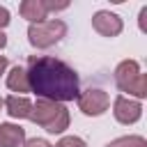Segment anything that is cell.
Instances as JSON below:
<instances>
[{
	"mask_svg": "<svg viewBox=\"0 0 147 147\" xmlns=\"http://www.w3.org/2000/svg\"><path fill=\"white\" fill-rule=\"evenodd\" d=\"M76 101H78V110H80L83 115H87V117H99V115H103V113L110 108V96H108V92H103V90H99V87H90V90L80 92Z\"/></svg>",
	"mask_w": 147,
	"mask_h": 147,
	"instance_id": "5b68a950",
	"label": "cell"
},
{
	"mask_svg": "<svg viewBox=\"0 0 147 147\" xmlns=\"http://www.w3.org/2000/svg\"><path fill=\"white\" fill-rule=\"evenodd\" d=\"M28 83L30 92H34L39 99L67 103L78 99V74L62 60L51 55H30L28 57Z\"/></svg>",
	"mask_w": 147,
	"mask_h": 147,
	"instance_id": "6da1fadb",
	"label": "cell"
},
{
	"mask_svg": "<svg viewBox=\"0 0 147 147\" xmlns=\"http://www.w3.org/2000/svg\"><path fill=\"white\" fill-rule=\"evenodd\" d=\"M0 110H2V99H0Z\"/></svg>",
	"mask_w": 147,
	"mask_h": 147,
	"instance_id": "ffe728a7",
	"label": "cell"
},
{
	"mask_svg": "<svg viewBox=\"0 0 147 147\" xmlns=\"http://www.w3.org/2000/svg\"><path fill=\"white\" fill-rule=\"evenodd\" d=\"M140 30H142V32H147V7H142V9H140Z\"/></svg>",
	"mask_w": 147,
	"mask_h": 147,
	"instance_id": "e0dca14e",
	"label": "cell"
},
{
	"mask_svg": "<svg viewBox=\"0 0 147 147\" xmlns=\"http://www.w3.org/2000/svg\"><path fill=\"white\" fill-rule=\"evenodd\" d=\"M44 5H46V11H60L69 7V2H48V0H44Z\"/></svg>",
	"mask_w": 147,
	"mask_h": 147,
	"instance_id": "2e32d148",
	"label": "cell"
},
{
	"mask_svg": "<svg viewBox=\"0 0 147 147\" xmlns=\"http://www.w3.org/2000/svg\"><path fill=\"white\" fill-rule=\"evenodd\" d=\"M5 46H7V34H5V32H0V51H2Z\"/></svg>",
	"mask_w": 147,
	"mask_h": 147,
	"instance_id": "d6986e66",
	"label": "cell"
},
{
	"mask_svg": "<svg viewBox=\"0 0 147 147\" xmlns=\"http://www.w3.org/2000/svg\"><path fill=\"white\" fill-rule=\"evenodd\" d=\"M67 34V23L60 18H46L44 23L28 25V41L34 48H51Z\"/></svg>",
	"mask_w": 147,
	"mask_h": 147,
	"instance_id": "277c9868",
	"label": "cell"
},
{
	"mask_svg": "<svg viewBox=\"0 0 147 147\" xmlns=\"http://www.w3.org/2000/svg\"><path fill=\"white\" fill-rule=\"evenodd\" d=\"M103 147H147V140L142 136H122V138L106 142Z\"/></svg>",
	"mask_w": 147,
	"mask_h": 147,
	"instance_id": "7c38bea8",
	"label": "cell"
},
{
	"mask_svg": "<svg viewBox=\"0 0 147 147\" xmlns=\"http://www.w3.org/2000/svg\"><path fill=\"white\" fill-rule=\"evenodd\" d=\"M113 115L119 124H136L140 117H142V103L136 101V99H129L124 94H117L115 101H113Z\"/></svg>",
	"mask_w": 147,
	"mask_h": 147,
	"instance_id": "8992f818",
	"label": "cell"
},
{
	"mask_svg": "<svg viewBox=\"0 0 147 147\" xmlns=\"http://www.w3.org/2000/svg\"><path fill=\"white\" fill-rule=\"evenodd\" d=\"M9 21H11V14H9V9L0 5V32H2V30L9 25Z\"/></svg>",
	"mask_w": 147,
	"mask_h": 147,
	"instance_id": "5bb4252c",
	"label": "cell"
},
{
	"mask_svg": "<svg viewBox=\"0 0 147 147\" xmlns=\"http://www.w3.org/2000/svg\"><path fill=\"white\" fill-rule=\"evenodd\" d=\"M25 142V129L21 124L2 122L0 124V147H23Z\"/></svg>",
	"mask_w": 147,
	"mask_h": 147,
	"instance_id": "9c48e42d",
	"label": "cell"
},
{
	"mask_svg": "<svg viewBox=\"0 0 147 147\" xmlns=\"http://www.w3.org/2000/svg\"><path fill=\"white\" fill-rule=\"evenodd\" d=\"M18 14H21L25 21H30V25H32V23H44L46 16H48L44 0H23V2L18 5Z\"/></svg>",
	"mask_w": 147,
	"mask_h": 147,
	"instance_id": "30bf717a",
	"label": "cell"
},
{
	"mask_svg": "<svg viewBox=\"0 0 147 147\" xmlns=\"http://www.w3.org/2000/svg\"><path fill=\"white\" fill-rule=\"evenodd\" d=\"M53 147H87V142L80 136H62Z\"/></svg>",
	"mask_w": 147,
	"mask_h": 147,
	"instance_id": "4fadbf2b",
	"label": "cell"
},
{
	"mask_svg": "<svg viewBox=\"0 0 147 147\" xmlns=\"http://www.w3.org/2000/svg\"><path fill=\"white\" fill-rule=\"evenodd\" d=\"M7 87L11 92H18V96H23L25 92H30V83H28V71L25 67H11L7 74Z\"/></svg>",
	"mask_w": 147,
	"mask_h": 147,
	"instance_id": "8fae6325",
	"label": "cell"
},
{
	"mask_svg": "<svg viewBox=\"0 0 147 147\" xmlns=\"http://www.w3.org/2000/svg\"><path fill=\"white\" fill-rule=\"evenodd\" d=\"M92 28L101 34V37H117L122 30H124V23L122 18L115 14V11H108V9H99L94 16H92Z\"/></svg>",
	"mask_w": 147,
	"mask_h": 147,
	"instance_id": "52a82bcc",
	"label": "cell"
},
{
	"mask_svg": "<svg viewBox=\"0 0 147 147\" xmlns=\"http://www.w3.org/2000/svg\"><path fill=\"white\" fill-rule=\"evenodd\" d=\"M7 64H9V62H7V57H5V55H0V76L7 71Z\"/></svg>",
	"mask_w": 147,
	"mask_h": 147,
	"instance_id": "ac0fdd59",
	"label": "cell"
},
{
	"mask_svg": "<svg viewBox=\"0 0 147 147\" xmlns=\"http://www.w3.org/2000/svg\"><path fill=\"white\" fill-rule=\"evenodd\" d=\"M23 147H53V145L48 140H44V138H30V140L23 142Z\"/></svg>",
	"mask_w": 147,
	"mask_h": 147,
	"instance_id": "9a60e30c",
	"label": "cell"
},
{
	"mask_svg": "<svg viewBox=\"0 0 147 147\" xmlns=\"http://www.w3.org/2000/svg\"><path fill=\"white\" fill-rule=\"evenodd\" d=\"M30 119L48 133H64L71 122L69 108L64 103H55V101H46V99H37V103H32Z\"/></svg>",
	"mask_w": 147,
	"mask_h": 147,
	"instance_id": "7a4b0ae2",
	"label": "cell"
},
{
	"mask_svg": "<svg viewBox=\"0 0 147 147\" xmlns=\"http://www.w3.org/2000/svg\"><path fill=\"white\" fill-rule=\"evenodd\" d=\"M5 113L14 119H30L32 113V101L28 96H18V94H9L7 99H2Z\"/></svg>",
	"mask_w": 147,
	"mask_h": 147,
	"instance_id": "ba28073f",
	"label": "cell"
},
{
	"mask_svg": "<svg viewBox=\"0 0 147 147\" xmlns=\"http://www.w3.org/2000/svg\"><path fill=\"white\" fill-rule=\"evenodd\" d=\"M115 83L122 92H129V99L136 96V101H140L147 96V76L136 60H122L115 67Z\"/></svg>",
	"mask_w": 147,
	"mask_h": 147,
	"instance_id": "3957f363",
	"label": "cell"
}]
</instances>
